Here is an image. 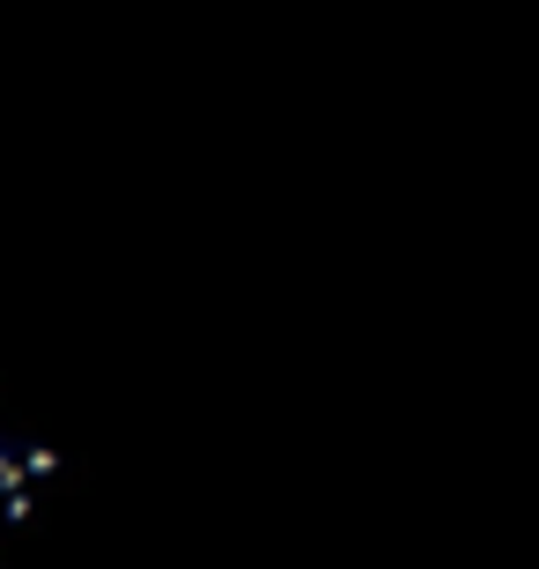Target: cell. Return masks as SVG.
Instances as JSON below:
<instances>
[]
</instances>
